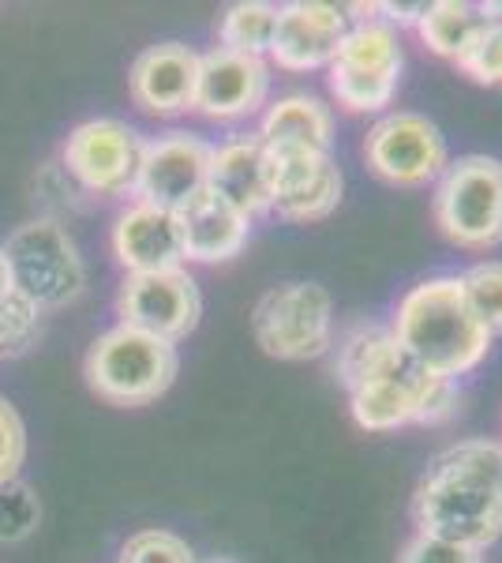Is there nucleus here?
Wrapping results in <instances>:
<instances>
[{
	"mask_svg": "<svg viewBox=\"0 0 502 563\" xmlns=\"http://www.w3.org/2000/svg\"><path fill=\"white\" fill-rule=\"evenodd\" d=\"M416 533L483 552L502 538V443L461 440L439 451L413 493Z\"/></svg>",
	"mask_w": 502,
	"mask_h": 563,
	"instance_id": "obj_1",
	"label": "nucleus"
},
{
	"mask_svg": "<svg viewBox=\"0 0 502 563\" xmlns=\"http://www.w3.org/2000/svg\"><path fill=\"white\" fill-rule=\"evenodd\" d=\"M390 331L416 368L439 379H454V384L480 368L495 342V334L465 301L458 275H435L409 289L398 301Z\"/></svg>",
	"mask_w": 502,
	"mask_h": 563,
	"instance_id": "obj_2",
	"label": "nucleus"
},
{
	"mask_svg": "<svg viewBox=\"0 0 502 563\" xmlns=\"http://www.w3.org/2000/svg\"><path fill=\"white\" fill-rule=\"evenodd\" d=\"M180 372V353L172 342H161L154 334L132 331L116 323L105 334H98L87 350L83 376L87 387L109 406H147L158 402L172 387Z\"/></svg>",
	"mask_w": 502,
	"mask_h": 563,
	"instance_id": "obj_3",
	"label": "nucleus"
},
{
	"mask_svg": "<svg viewBox=\"0 0 502 563\" xmlns=\"http://www.w3.org/2000/svg\"><path fill=\"white\" fill-rule=\"evenodd\" d=\"M435 225L450 244L488 252L502 244V162L465 154L435 180Z\"/></svg>",
	"mask_w": 502,
	"mask_h": 563,
	"instance_id": "obj_4",
	"label": "nucleus"
},
{
	"mask_svg": "<svg viewBox=\"0 0 502 563\" xmlns=\"http://www.w3.org/2000/svg\"><path fill=\"white\" fill-rule=\"evenodd\" d=\"M0 249L8 260L12 289L38 305L42 312L71 305L87 289L83 256L57 218H34V222L20 225Z\"/></svg>",
	"mask_w": 502,
	"mask_h": 563,
	"instance_id": "obj_5",
	"label": "nucleus"
},
{
	"mask_svg": "<svg viewBox=\"0 0 502 563\" xmlns=\"http://www.w3.org/2000/svg\"><path fill=\"white\" fill-rule=\"evenodd\" d=\"M401 71H405V53L398 31L371 15V20H353L334 65L326 68V84L337 106L349 113H382L394 102Z\"/></svg>",
	"mask_w": 502,
	"mask_h": 563,
	"instance_id": "obj_6",
	"label": "nucleus"
},
{
	"mask_svg": "<svg viewBox=\"0 0 502 563\" xmlns=\"http://www.w3.org/2000/svg\"><path fill=\"white\" fill-rule=\"evenodd\" d=\"M461 390L454 379H439L401 357L394 368L349 390L353 421L364 432H394L405 424H443L458 413Z\"/></svg>",
	"mask_w": 502,
	"mask_h": 563,
	"instance_id": "obj_7",
	"label": "nucleus"
},
{
	"mask_svg": "<svg viewBox=\"0 0 502 563\" xmlns=\"http://www.w3.org/2000/svg\"><path fill=\"white\" fill-rule=\"evenodd\" d=\"M252 334L278 361H315L334 350V297L319 282H281L252 312Z\"/></svg>",
	"mask_w": 502,
	"mask_h": 563,
	"instance_id": "obj_8",
	"label": "nucleus"
},
{
	"mask_svg": "<svg viewBox=\"0 0 502 563\" xmlns=\"http://www.w3.org/2000/svg\"><path fill=\"white\" fill-rule=\"evenodd\" d=\"M364 158L371 174L398 188H424L443 177L450 166V147L439 124L427 121L424 113H382L371 132L364 135Z\"/></svg>",
	"mask_w": 502,
	"mask_h": 563,
	"instance_id": "obj_9",
	"label": "nucleus"
},
{
	"mask_svg": "<svg viewBox=\"0 0 502 563\" xmlns=\"http://www.w3.org/2000/svg\"><path fill=\"white\" fill-rule=\"evenodd\" d=\"M143 151H147V140L132 124L116 117H98V121L79 124L64 140V166L94 196H135Z\"/></svg>",
	"mask_w": 502,
	"mask_h": 563,
	"instance_id": "obj_10",
	"label": "nucleus"
},
{
	"mask_svg": "<svg viewBox=\"0 0 502 563\" xmlns=\"http://www.w3.org/2000/svg\"><path fill=\"white\" fill-rule=\"evenodd\" d=\"M116 316L124 327L154 334L177 346L199 327L203 294L185 267L154 271V275H127L116 289Z\"/></svg>",
	"mask_w": 502,
	"mask_h": 563,
	"instance_id": "obj_11",
	"label": "nucleus"
},
{
	"mask_svg": "<svg viewBox=\"0 0 502 563\" xmlns=\"http://www.w3.org/2000/svg\"><path fill=\"white\" fill-rule=\"evenodd\" d=\"M270 214L286 222H319L334 214L345 192V177L326 151L267 147Z\"/></svg>",
	"mask_w": 502,
	"mask_h": 563,
	"instance_id": "obj_12",
	"label": "nucleus"
},
{
	"mask_svg": "<svg viewBox=\"0 0 502 563\" xmlns=\"http://www.w3.org/2000/svg\"><path fill=\"white\" fill-rule=\"evenodd\" d=\"M353 15L342 4L323 0H293L278 8V26L267 57L281 71H319L331 68L342 38L349 34Z\"/></svg>",
	"mask_w": 502,
	"mask_h": 563,
	"instance_id": "obj_13",
	"label": "nucleus"
},
{
	"mask_svg": "<svg viewBox=\"0 0 502 563\" xmlns=\"http://www.w3.org/2000/svg\"><path fill=\"white\" fill-rule=\"evenodd\" d=\"M270 95V65L259 57H244L214 45L210 53H199L196 76V109L207 121H244L259 113Z\"/></svg>",
	"mask_w": 502,
	"mask_h": 563,
	"instance_id": "obj_14",
	"label": "nucleus"
},
{
	"mask_svg": "<svg viewBox=\"0 0 502 563\" xmlns=\"http://www.w3.org/2000/svg\"><path fill=\"white\" fill-rule=\"evenodd\" d=\"M210 158L214 147L203 135L191 132H169L147 143L143 151V169L135 196L143 203L166 207V211H180L191 196H199L210 180Z\"/></svg>",
	"mask_w": 502,
	"mask_h": 563,
	"instance_id": "obj_15",
	"label": "nucleus"
},
{
	"mask_svg": "<svg viewBox=\"0 0 502 563\" xmlns=\"http://www.w3.org/2000/svg\"><path fill=\"white\" fill-rule=\"evenodd\" d=\"M113 256L127 275H154V271L185 267V244H180L177 211L154 203H127L113 222Z\"/></svg>",
	"mask_w": 502,
	"mask_h": 563,
	"instance_id": "obj_16",
	"label": "nucleus"
},
{
	"mask_svg": "<svg viewBox=\"0 0 502 563\" xmlns=\"http://www.w3.org/2000/svg\"><path fill=\"white\" fill-rule=\"evenodd\" d=\"M199 53L180 42L150 45L127 71V95L150 117H180L196 102Z\"/></svg>",
	"mask_w": 502,
	"mask_h": 563,
	"instance_id": "obj_17",
	"label": "nucleus"
},
{
	"mask_svg": "<svg viewBox=\"0 0 502 563\" xmlns=\"http://www.w3.org/2000/svg\"><path fill=\"white\" fill-rule=\"evenodd\" d=\"M185 263H230L252 238V218L214 188H203L177 211Z\"/></svg>",
	"mask_w": 502,
	"mask_h": 563,
	"instance_id": "obj_18",
	"label": "nucleus"
},
{
	"mask_svg": "<svg viewBox=\"0 0 502 563\" xmlns=\"http://www.w3.org/2000/svg\"><path fill=\"white\" fill-rule=\"evenodd\" d=\"M217 196H225L236 211L248 218L270 211V188H267V147L259 135H233L222 147H214L210 158V180Z\"/></svg>",
	"mask_w": 502,
	"mask_h": 563,
	"instance_id": "obj_19",
	"label": "nucleus"
},
{
	"mask_svg": "<svg viewBox=\"0 0 502 563\" xmlns=\"http://www.w3.org/2000/svg\"><path fill=\"white\" fill-rule=\"evenodd\" d=\"M263 147H300V151H326L334 147V113L319 95L293 90L267 106L259 121Z\"/></svg>",
	"mask_w": 502,
	"mask_h": 563,
	"instance_id": "obj_20",
	"label": "nucleus"
},
{
	"mask_svg": "<svg viewBox=\"0 0 502 563\" xmlns=\"http://www.w3.org/2000/svg\"><path fill=\"white\" fill-rule=\"evenodd\" d=\"M405 357L390 327L379 323H356L334 350V376L342 379L345 390H356L368 379L382 376L387 368H394Z\"/></svg>",
	"mask_w": 502,
	"mask_h": 563,
	"instance_id": "obj_21",
	"label": "nucleus"
},
{
	"mask_svg": "<svg viewBox=\"0 0 502 563\" xmlns=\"http://www.w3.org/2000/svg\"><path fill=\"white\" fill-rule=\"evenodd\" d=\"M483 26L477 4H465V0H432L424 12V20L416 23L420 38L427 49L443 60H458L469 38Z\"/></svg>",
	"mask_w": 502,
	"mask_h": 563,
	"instance_id": "obj_22",
	"label": "nucleus"
},
{
	"mask_svg": "<svg viewBox=\"0 0 502 563\" xmlns=\"http://www.w3.org/2000/svg\"><path fill=\"white\" fill-rule=\"evenodd\" d=\"M274 26H278V4H267V0H241V4L225 8L222 23H217V42L230 53L267 60Z\"/></svg>",
	"mask_w": 502,
	"mask_h": 563,
	"instance_id": "obj_23",
	"label": "nucleus"
},
{
	"mask_svg": "<svg viewBox=\"0 0 502 563\" xmlns=\"http://www.w3.org/2000/svg\"><path fill=\"white\" fill-rule=\"evenodd\" d=\"M465 301L491 334H502V260H483L461 271Z\"/></svg>",
	"mask_w": 502,
	"mask_h": 563,
	"instance_id": "obj_24",
	"label": "nucleus"
},
{
	"mask_svg": "<svg viewBox=\"0 0 502 563\" xmlns=\"http://www.w3.org/2000/svg\"><path fill=\"white\" fill-rule=\"evenodd\" d=\"M38 331H42V308L12 289L0 301V357H23L38 342Z\"/></svg>",
	"mask_w": 502,
	"mask_h": 563,
	"instance_id": "obj_25",
	"label": "nucleus"
},
{
	"mask_svg": "<svg viewBox=\"0 0 502 563\" xmlns=\"http://www.w3.org/2000/svg\"><path fill=\"white\" fill-rule=\"evenodd\" d=\"M42 522V504L31 485L20 477L0 485V544L26 541Z\"/></svg>",
	"mask_w": 502,
	"mask_h": 563,
	"instance_id": "obj_26",
	"label": "nucleus"
},
{
	"mask_svg": "<svg viewBox=\"0 0 502 563\" xmlns=\"http://www.w3.org/2000/svg\"><path fill=\"white\" fill-rule=\"evenodd\" d=\"M472 84L480 87H502V26L483 23L469 45L461 49V57L454 60Z\"/></svg>",
	"mask_w": 502,
	"mask_h": 563,
	"instance_id": "obj_27",
	"label": "nucleus"
},
{
	"mask_svg": "<svg viewBox=\"0 0 502 563\" xmlns=\"http://www.w3.org/2000/svg\"><path fill=\"white\" fill-rule=\"evenodd\" d=\"M121 563H199L185 538L169 530H140L124 541Z\"/></svg>",
	"mask_w": 502,
	"mask_h": 563,
	"instance_id": "obj_28",
	"label": "nucleus"
},
{
	"mask_svg": "<svg viewBox=\"0 0 502 563\" xmlns=\"http://www.w3.org/2000/svg\"><path fill=\"white\" fill-rule=\"evenodd\" d=\"M398 563H483V552L443 538H427V533H413L401 549Z\"/></svg>",
	"mask_w": 502,
	"mask_h": 563,
	"instance_id": "obj_29",
	"label": "nucleus"
},
{
	"mask_svg": "<svg viewBox=\"0 0 502 563\" xmlns=\"http://www.w3.org/2000/svg\"><path fill=\"white\" fill-rule=\"evenodd\" d=\"M26 459V429H23V417L15 413L12 402L0 398V485L4 481H15Z\"/></svg>",
	"mask_w": 502,
	"mask_h": 563,
	"instance_id": "obj_30",
	"label": "nucleus"
},
{
	"mask_svg": "<svg viewBox=\"0 0 502 563\" xmlns=\"http://www.w3.org/2000/svg\"><path fill=\"white\" fill-rule=\"evenodd\" d=\"M480 20L491 23V26H502V0H483V4H477Z\"/></svg>",
	"mask_w": 502,
	"mask_h": 563,
	"instance_id": "obj_31",
	"label": "nucleus"
},
{
	"mask_svg": "<svg viewBox=\"0 0 502 563\" xmlns=\"http://www.w3.org/2000/svg\"><path fill=\"white\" fill-rule=\"evenodd\" d=\"M12 294V275H8V260H4V249H0V301Z\"/></svg>",
	"mask_w": 502,
	"mask_h": 563,
	"instance_id": "obj_32",
	"label": "nucleus"
},
{
	"mask_svg": "<svg viewBox=\"0 0 502 563\" xmlns=\"http://www.w3.org/2000/svg\"><path fill=\"white\" fill-rule=\"evenodd\" d=\"M207 563H236L233 556H214V560H207Z\"/></svg>",
	"mask_w": 502,
	"mask_h": 563,
	"instance_id": "obj_33",
	"label": "nucleus"
}]
</instances>
